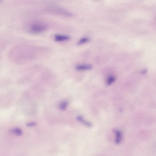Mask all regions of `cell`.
I'll list each match as a JSON object with an SVG mask.
<instances>
[{"label":"cell","instance_id":"obj_1","mask_svg":"<svg viewBox=\"0 0 156 156\" xmlns=\"http://www.w3.org/2000/svg\"><path fill=\"white\" fill-rule=\"evenodd\" d=\"M49 49L39 45L22 44L11 49L9 57L16 61H25L36 59L45 55Z\"/></svg>","mask_w":156,"mask_h":156},{"label":"cell","instance_id":"obj_2","mask_svg":"<svg viewBox=\"0 0 156 156\" xmlns=\"http://www.w3.org/2000/svg\"><path fill=\"white\" fill-rule=\"evenodd\" d=\"M49 28L47 23L41 20L31 21L27 25V31L31 33L38 34L45 32Z\"/></svg>","mask_w":156,"mask_h":156},{"label":"cell","instance_id":"obj_3","mask_svg":"<svg viewBox=\"0 0 156 156\" xmlns=\"http://www.w3.org/2000/svg\"><path fill=\"white\" fill-rule=\"evenodd\" d=\"M44 11L46 12L56 15L70 16L72 15L71 13L65 9L56 5H51L45 7Z\"/></svg>","mask_w":156,"mask_h":156},{"label":"cell","instance_id":"obj_4","mask_svg":"<svg viewBox=\"0 0 156 156\" xmlns=\"http://www.w3.org/2000/svg\"><path fill=\"white\" fill-rule=\"evenodd\" d=\"M54 38L55 41L56 42H61L70 39L71 37L66 35L56 34L54 35Z\"/></svg>","mask_w":156,"mask_h":156},{"label":"cell","instance_id":"obj_5","mask_svg":"<svg viewBox=\"0 0 156 156\" xmlns=\"http://www.w3.org/2000/svg\"><path fill=\"white\" fill-rule=\"evenodd\" d=\"M113 131L115 135V143L117 145L120 144L122 142V132L119 130L117 129H114Z\"/></svg>","mask_w":156,"mask_h":156},{"label":"cell","instance_id":"obj_6","mask_svg":"<svg viewBox=\"0 0 156 156\" xmlns=\"http://www.w3.org/2000/svg\"><path fill=\"white\" fill-rule=\"evenodd\" d=\"M77 119L79 122L81 123L87 127L91 128L92 126L93 125L91 123L85 120L83 117L80 115L77 117Z\"/></svg>","mask_w":156,"mask_h":156},{"label":"cell","instance_id":"obj_7","mask_svg":"<svg viewBox=\"0 0 156 156\" xmlns=\"http://www.w3.org/2000/svg\"><path fill=\"white\" fill-rule=\"evenodd\" d=\"M93 66L90 65H80L77 66L76 69L78 70H89L92 69Z\"/></svg>","mask_w":156,"mask_h":156},{"label":"cell","instance_id":"obj_8","mask_svg":"<svg viewBox=\"0 0 156 156\" xmlns=\"http://www.w3.org/2000/svg\"><path fill=\"white\" fill-rule=\"evenodd\" d=\"M11 132L14 133L18 136H21L22 134V131L21 129L19 128H16L11 130Z\"/></svg>","mask_w":156,"mask_h":156},{"label":"cell","instance_id":"obj_9","mask_svg":"<svg viewBox=\"0 0 156 156\" xmlns=\"http://www.w3.org/2000/svg\"><path fill=\"white\" fill-rule=\"evenodd\" d=\"M68 105V102L66 101L62 102L60 105L59 108L62 111H65L67 109Z\"/></svg>","mask_w":156,"mask_h":156},{"label":"cell","instance_id":"obj_10","mask_svg":"<svg viewBox=\"0 0 156 156\" xmlns=\"http://www.w3.org/2000/svg\"><path fill=\"white\" fill-rule=\"evenodd\" d=\"M89 41V38L88 37L83 38L79 40V41L77 43V44L78 45H82L84 43H87Z\"/></svg>","mask_w":156,"mask_h":156},{"label":"cell","instance_id":"obj_11","mask_svg":"<svg viewBox=\"0 0 156 156\" xmlns=\"http://www.w3.org/2000/svg\"><path fill=\"white\" fill-rule=\"evenodd\" d=\"M115 78L114 77L111 76L108 78L107 80V84L108 85H111L115 81Z\"/></svg>","mask_w":156,"mask_h":156},{"label":"cell","instance_id":"obj_12","mask_svg":"<svg viewBox=\"0 0 156 156\" xmlns=\"http://www.w3.org/2000/svg\"><path fill=\"white\" fill-rule=\"evenodd\" d=\"M36 125V123L35 122H30L27 124V126L28 127H32L35 126Z\"/></svg>","mask_w":156,"mask_h":156}]
</instances>
